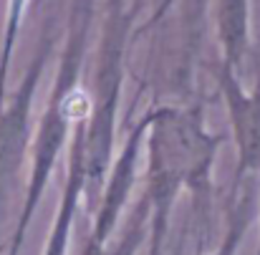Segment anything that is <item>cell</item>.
<instances>
[{"mask_svg":"<svg viewBox=\"0 0 260 255\" xmlns=\"http://www.w3.org/2000/svg\"><path fill=\"white\" fill-rule=\"evenodd\" d=\"M144 187L147 205V250L144 255H165L172 212L189 192L194 200L210 197L215 165L225 137L207 126L202 104H159L144 111Z\"/></svg>","mask_w":260,"mask_h":255,"instance_id":"obj_1","label":"cell"},{"mask_svg":"<svg viewBox=\"0 0 260 255\" xmlns=\"http://www.w3.org/2000/svg\"><path fill=\"white\" fill-rule=\"evenodd\" d=\"M96 18V0H74L66 25V41L58 51L53 81L48 88V99L38 116V129L30 149V162L25 172L23 197L15 212V220L8 230L3 255H20L25 248L28 233L36 222V215L43 205L46 189L69 152L74 129L79 119L91 111V93L81 88V74L86 63L88 41Z\"/></svg>","mask_w":260,"mask_h":255,"instance_id":"obj_2","label":"cell"},{"mask_svg":"<svg viewBox=\"0 0 260 255\" xmlns=\"http://www.w3.org/2000/svg\"><path fill=\"white\" fill-rule=\"evenodd\" d=\"M134 10L126 8V0H106L101 36L93 58L91 79V111L86 116V149L88 177H91V205H96L111 162L116 157V134H119V111L126 79V51L132 38Z\"/></svg>","mask_w":260,"mask_h":255,"instance_id":"obj_3","label":"cell"},{"mask_svg":"<svg viewBox=\"0 0 260 255\" xmlns=\"http://www.w3.org/2000/svg\"><path fill=\"white\" fill-rule=\"evenodd\" d=\"M56 41L58 36L53 25H48L41 33L38 46L23 76L10 88L8 99L0 104V253L5 250L3 228L8 217L15 220L13 210L20 205L23 197V187H25L23 172L25 165L30 162V149H33L38 116H41L36 114V99L43 84L48 61L56 53Z\"/></svg>","mask_w":260,"mask_h":255,"instance_id":"obj_4","label":"cell"},{"mask_svg":"<svg viewBox=\"0 0 260 255\" xmlns=\"http://www.w3.org/2000/svg\"><path fill=\"white\" fill-rule=\"evenodd\" d=\"M144 147H147V116L142 114L129 129L126 137L111 162V170L106 174V182L101 187V195L93 205L91 228L86 233V243L106 245L116 238L126 207L134 197V189L139 184V167L144 162Z\"/></svg>","mask_w":260,"mask_h":255,"instance_id":"obj_5","label":"cell"},{"mask_svg":"<svg viewBox=\"0 0 260 255\" xmlns=\"http://www.w3.org/2000/svg\"><path fill=\"white\" fill-rule=\"evenodd\" d=\"M215 81L228 111L230 139L235 147V189L260 177V71L255 84L245 88L240 81V71L220 63L215 71Z\"/></svg>","mask_w":260,"mask_h":255,"instance_id":"obj_6","label":"cell"},{"mask_svg":"<svg viewBox=\"0 0 260 255\" xmlns=\"http://www.w3.org/2000/svg\"><path fill=\"white\" fill-rule=\"evenodd\" d=\"M220 63L240 71L250 51V0H212Z\"/></svg>","mask_w":260,"mask_h":255,"instance_id":"obj_7","label":"cell"},{"mask_svg":"<svg viewBox=\"0 0 260 255\" xmlns=\"http://www.w3.org/2000/svg\"><path fill=\"white\" fill-rule=\"evenodd\" d=\"M255 220H258V195H253V182H248L233 189V200L228 207V225L220 243L210 253L200 250L197 255H238Z\"/></svg>","mask_w":260,"mask_h":255,"instance_id":"obj_8","label":"cell"},{"mask_svg":"<svg viewBox=\"0 0 260 255\" xmlns=\"http://www.w3.org/2000/svg\"><path fill=\"white\" fill-rule=\"evenodd\" d=\"M144 250H147V205L139 197L129 217H124L116 238L106 245H93L84 240L81 255H142Z\"/></svg>","mask_w":260,"mask_h":255,"instance_id":"obj_9","label":"cell"},{"mask_svg":"<svg viewBox=\"0 0 260 255\" xmlns=\"http://www.w3.org/2000/svg\"><path fill=\"white\" fill-rule=\"evenodd\" d=\"M30 10V0H5V13H3V30H0V104L8 99L10 88V69H13V56L18 48L20 28L23 20Z\"/></svg>","mask_w":260,"mask_h":255,"instance_id":"obj_10","label":"cell"},{"mask_svg":"<svg viewBox=\"0 0 260 255\" xmlns=\"http://www.w3.org/2000/svg\"><path fill=\"white\" fill-rule=\"evenodd\" d=\"M255 255H260V195H258V245H255Z\"/></svg>","mask_w":260,"mask_h":255,"instance_id":"obj_11","label":"cell"},{"mask_svg":"<svg viewBox=\"0 0 260 255\" xmlns=\"http://www.w3.org/2000/svg\"><path fill=\"white\" fill-rule=\"evenodd\" d=\"M48 0H30V10H38V8H43Z\"/></svg>","mask_w":260,"mask_h":255,"instance_id":"obj_12","label":"cell"}]
</instances>
